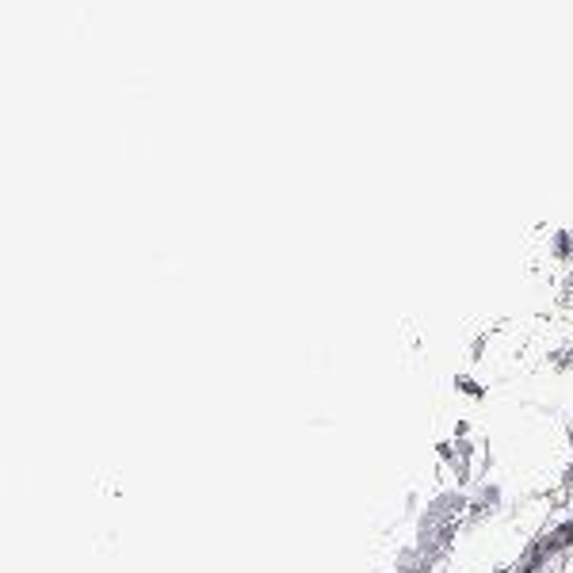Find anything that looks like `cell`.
<instances>
[{"mask_svg":"<svg viewBox=\"0 0 573 573\" xmlns=\"http://www.w3.org/2000/svg\"><path fill=\"white\" fill-rule=\"evenodd\" d=\"M467 493H470L467 528L470 524H489V520H497V516L505 512V505H509V497H505V482H501V478H493V474L478 478Z\"/></svg>","mask_w":573,"mask_h":573,"instance_id":"cell-1","label":"cell"},{"mask_svg":"<svg viewBox=\"0 0 573 573\" xmlns=\"http://www.w3.org/2000/svg\"><path fill=\"white\" fill-rule=\"evenodd\" d=\"M451 390L470 405H482L489 398V382L478 379V375H470V371H459V375L451 379Z\"/></svg>","mask_w":573,"mask_h":573,"instance_id":"cell-2","label":"cell"},{"mask_svg":"<svg viewBox=\"0 0 573 573\" xmlns=\"http://www.w3.org/2000/svg\"><path fill=\"white\" fill-rule=\"evenodd\" d=\"M451 436H455V440H467V436H474V425H470L467 417H459V421L451 425Z\"/></svg>","mask_w":573,"mask_h":573,"instance_id":"cell-3","label":"cell"}]
</instances>
